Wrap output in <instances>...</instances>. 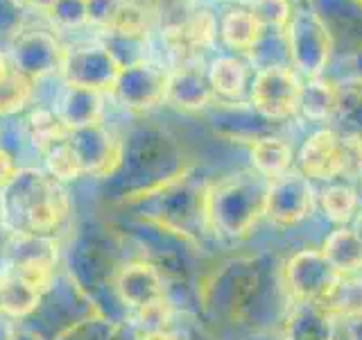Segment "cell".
<instances>
[{"label":"cell","instance_id":"1","mask_svg":"<svg viewBox=\"0 0 362 340\" xmlns=\"http://www.w3.org/2000/svg\"><path fill=\"white\" fill-rule=\"evenodd\" d=\"M299 168L305 179L320 181L354 175L362 168L360 136H342L328 128L313 132L299 150Z\"/></svg>","mask_w":362,"mask_h":340},{"label":"cell","instance_id":"2","mask_svg":"<svg viewBox=\"0 0 362 340\" xmlns=\"http://www.w3.org/2000/svg\"><path fill=\"white\" fill-rule=\"evenodd\" d=\"M283 34L294 71L308 75V79L322 77L333 50V34L328 32L326 21L313 9H294Z\"/></svg>","mask_w":362,"mask_h":340},{"label":"cell","instance_id":"3","mask_svg":"<svg viewBox=\"0 0 362 340\" xmlns=\"http://www.w3.org/2000/svg\"><path fill=\"white\" fill-rule=\"evenodd\" d=\"M303 82L292 66L258 68L249 84V102L267 120H286L299 111Z\"/></svg>","mask_w":362,"mask_h":340},{"label":"cell","instance_id":"4","mask_svg":"<svg viewBox=\"0 0 362 340\" xmlns=\"http://www.w3.org/2000/svg\"><path fill=\"white\" fill-rule=\"evenodd\" d=\"M122 64L116 60L107 45L84 43L75 48H66L62 62V75L68 86L88 91H113L118 82Z\"/></svg>","mask_w":362,"mask_h":340},{"label":"cell","instance_id":"5","mask_svg":"<svg viewBox=\"0 0 362 340\" xmlns=\"http://www.w3.org/2000/svg\"><path fill=\"white\" fill-rule=\"evenodd\" d=\"M161 39L175 64L199 62L202 55L211 50L218 41V16L211 9L195 7L181 21L161 28Z\"/></svg>","mask_w":362,"mask_h":340},{"label":"cell","instance_id":"6","mask_svg":"<svg viewBox=\"0 0 362 340\" xmlns=\"http://www.w3.org/2000/svg\"><path fill=\"white\" fill-rule=\"evenodd\" d=\"M28 184H25V220H28V230L34 236H43L50 234L59 227L68 209H71V202L62 186V181H57L54 177H45L41 173H25Z\"/></svg>","mask_w":362,"mask_h":340},{"label":"cell","instance_id":"7","mask_svg":"<svg viewBox=\"0 0 362 340\" xmlns=\"http://www.w3.org/2000/svg\"><path fill=\"white\" fill-rule=\"evenodd\" d=\"M64 52L54 34L45 30H18L11 41V64L30 79L62 71Z\"/></svg>","mask_w":362,"mask_h":340},{"label":"cell","instance_id":"8","mask_svg":"<svg viewBox=\"0 0 362 340\" xmlns=\"http://www.w3.org/2000/svg\"><path fill=\"white\" fill-rule=\"evenodd\" d=\"M168 86V71L152 62H132L122 66L118 75V82L113 86L116 94L127 107H154L161 100H165Z\"/></svg>","mask_w":362,"mask_h":340},{"label":"cell","instance_id":"9","mask_svg":"<svg viewBox=\"0 0 362 340\" xmlns=\"http://www.w3.org/2000/svg\"><path fill=\"white\" fill-rule=\"evenodd\" d=\"M288 272L294 295L313 306H324L339 281V275L326 264L322 252H303L294 256Z\"/></svg>","mask_w":362,"mask_h":340},{"label":"cell","instance_id":"10","mask_svg":"<svg viewBox=\"0 0 362 340\" xmlns=\"http://www.w3.org/2000/svg\"><path fill=\"white\" fill-rule=\"evenodd\" d=\"M218 39L231 55L247 57L258 50L265 39V28L249 5H231L218 16Z\"/></svg>","mask_w":362,"mask_h":340},{"label":"cell","instance_id":"11","mask_svg":"<svg viewBox=\"0 0 362 340\" xmlns=\"http://www.w3.org/2000/svg\"><path fill=\"white\" fill-rule=\"evenodd\" d=\"M310 184L303 175H283L272 181L265 196V211L272 220L292 225L310 211Z\"/></svg>","mask_w":362,"mask_h":340},{"label":"cell","instance_id":"12","mask_svg":"<svg viewBox=\"0 0 362 340\" xmlns=\"http://www.w3.org/2000/svg\"><path fill=\"white\" fill-rule=\"evenodd\" d=\"M68 141H71L84 173H111L113 166L120 162L118 143L100 123L71 130Z\"/></svg>","mask_w":362,"mask_h":340},{"label":"cell","instance_id":"13","mask_svg":"<svg viewBox=\"0 0 362 340\" xmlns=\"http://www.w3.org/2000/svg\"><path fill=\"white\" fill-rule=\"evenodd\" d=\"M116 290L124 304L141 311H152L163 304V279L150 264H129L116 277Z\"/></svg>","mask_w":362,"mask_h":340},{"label":"cell","instance_id":"14","mask_svg":"<svg viewBox=\"0 0 362 340\" xmlns=\"http://www.w3.org/2000/svg\"><path fill=\"white\" fill-rule=\"evenodd\" d=\"M213 91L209 84L206 71L199 66V62L175 64L173 71H168V86L165 100L175 102L181 109H199L211 105Z\"/></svg>","mask_w":362,"mask_h":340},{"label":"cell","instance_id":"15","mask_svg":"<svg viewBox=\"0 0 362 340\" xmlns=\"http://www.w3.org/2000/svg\"><path fill=\"white\" fill-rule=\"evenodd\" d=\"M209 84L215 98L229 102L240 100L245 94H249V66L245 62V57L238 55H218L213 57L209 68Z\"/></svg>","mask_w":362,"mask_h":340},{"label":"cell","instance_id":"16","mask_svg":"<svg viewBox=\"0 0 362 340\" xmlns=\"http://www.w3.org/2000/svg\"><path fill=\"white\" fill-rule=\"evenodd\" d=\"M339 102H342V89L326 77H313L301 89L299 111L313 123H326L339 111Z\"/></svg>","mask_w":362,"mask_h":340},{"label":"cell","instance_id":"17","mask_svg":"<svg viewBox=\"0 0 362 340\" xmlns=\"http://www.w3.org/2000/svg\"><path fill=\"white\" fill-rule=\"evenodd\" d=\"M57 113H59V118L64 120L68 130L95 125L100 123V113H102V94L100 91L66 86V94L59 102Z\"/></svg>","mask_w":362,"mask_h":340},{"label":"cell","instance_id":"18","mask_svg":"<svg viewBox=\"0 0 362 340\" xmlns=\"http://www.w3.org/2000/svg\"><path fill=\"white\" fill-rule=\"evenodd\" d=\"M43 290L28 279H23L16 270H7L0 275V309L11 317H23L37 309Z\"/></svg>","mask_w":362,"mask_h":340},{"label":"cell","instance_id":"19","mask_svg":"<svg viewBox=\"0 0 362 340\" xmlns=\"http://www.w3.org/2000/svg\"><path fill=\"white\" fill-rule=\"evenodd\" d=\"M322 256L337 275L362 268V236L356 230H337L324 241Z\"/></svg>","mask_w":362,"mask_h":340},{"label":"cell","instance_id":"20","mask_svg":"<svg viewBox=\"0 0 362 340\" xmlns=\"http://www.w3.org/2000/svg\"><path fill=\"white\" fill-rule=\"evenodd\" d=\"M252 164L260 175L274 181L290 173L292 147L286 139H279V136L256 139L252 145Z\"/></svg>","mask_w":362,"mask_h":340},{"label":"cell","instance_id":"21","mask_svg":"<svg viewBox=\"0 0 362 340\" xmlns=\"http://www.w3.org/2000/svg\"><path fill=\"white\" fill-rule=\"evenodd\" d=\"M322 309L337 317H362V277H339Z\"/></svg>","mask_w":362,"mask_h":340},{"label":"cell","instance_id":"22","mask_svg":"<svg viewBox=\"0 0 362 340\" xmlns=\"http://www.w3.org/2000/svg\"><path fill=\"white\" fill-rule=\"evenodd\" d=\"M320 204H322L324 213L333 222H346L356 215L358 193L349 184H337V181H331V184L322 191Z\"/></svg>","mask_w":362,"mask_h":340},{"label":"cell","instance_id":"23","mask_svg":"<svg viewBox=\"0 0 362 340\" xmlns=\"http://www.w3.org/2000/svg\"><path fill=\"white\" fill-rule=\"evenodd\" d=\"M43 154H45L48 173L57 181H71V179H77L79 175H84L82 164H79L73 145H71V141H68V136L64 141H57L50 147H45Z\"/></svg>","mask_w":362,"mask_h":340},{"label":"cell","instance_id":"24","mask_svg":"<svg viewBox=\"0 0 362 340\" xmlns=\"http://www.w3.org/2000/svg\"><path fill=\"white\" fill-rule=\"evenodd\" d=\"M30 134L32 141L39 145V150H45L57 141H64L71 130L66 128L59 113L52 109H34L30 113Z\"/></svg>","mask_w":362,"mask_h":340},{"label":"cell","instance_id":"25","mask_svg":"<svg viewBox=\"0 0 362 340\" xmlns=\"http://www.w3.org/2000/svg\"><path fill=\"white\" fill-rule=\"evenodd\" d=\"M32 98V79L18 71L11 73L5 82H0V116L16 113Z\"/></svg>","mask_w":362,"mask_h":340},{"label":"cell","instance_id":"26","mask_svg":"<svg viewBox=\"0 0 362 340\" xmlns=\"http://www.w3.org/2000/svg\"><path fill=\"white\" fill-rule=\"evenodd\" d=\"M249 9L254 11L256 18L260 21V26L274 32H283L288 28V23L292 18L294 5L292 0H249Z\"/></svg>","mask_w":362,"mask_h":340},{"label":"cell","instance_id":"27","mask_svg":"<svg viewBox=\"0 0 362 340\" xmlns=\"http://www.w3.org/2000/svg\"><path fill=\"white\" fill-rule=\"evenodd\" d=\"M86 5V23L100 30H111L127 9L129 0H84Z\"/></svg>","mask_w":362,"mask_h":340},{"label":"cell","instance_id":"28","mask_svg":"<svg viewBox=\"0 0 362 340\" xmlns=\"http://www.w3.org/2000/svg\"><path fill=\"white\" fill-rule=\"evenodd\" d=\"M48 16L57 28L77 30L86 26V5L84 0H57Z\"/></svg>","mask_w":362,"mask_h":340},{"label":"cell","instance_id":"29","mask_svg":"<svg viewBox=\"0 0 362 340\" xmlns=\"http://www.w3.org/2000/svg\"><path fill=\"white\" fill-rule=\"evenodd\" d=\"M23 7L16 0H0V34H16L21 30Z\"/></svg>","mask_w":362,"mask_h":340},{"label":"cell","instance_id":"30","mask_svg":"<svg viewBox=\"0 0 362 340\" xmlns=\"http://www.w3.org/2000/svg\"><path fill=\"white\" fill-rule=\"evenodd\" d=\"M16 175H18V170H16L14 159H11V154L5 147H0V188L9 186L11 181L16 179Z\"/></svg>","mask_w":362,"mask_h":340},{"label":"cell","instance_id":"31","mask_svg":"<svg viewBox=\"0 0 362 340\" xmlns=\"http://www.w3.org/2000/svg\"><path fill=\"white\" fill-rule=\"evenodd\" d=\"M21 7H28V9H37V11H43V14H48V11L54 7L57 0H16Z\"/></svg>","mask_w":362,"mask_h":340},{"label":"cell","instance_id":"32","mask_svg":"<svg viewBox=\"0 0 362 340\" xmlns=\"http://www.w3.org/2000/svg\"><path fill=\"white\" fill-rule=\"evenodd\" d=\"M14 71H16V68H14V64H11L9 57L5 52H0V82H5V79Z\"/></svg>","mask_w":362,"mask_h":340},{"label":"cell","instance_id":"33","mask_svg":"<svg viewBox=\"0 0 362 340\" xmlns=\"http://www.w3.org/2000/svg\"><path fill=\"white\" fill-rule=\"evenodd\" d=\"M145 340H181V338L173 332H165V329H154V332L145 336Z\"/></svg>","mask_w":362,"mask_h":340},{"label":"cell","instance_id":"34","mask_svg":"<svg viewBox=\"0 0 362 340\" xmlns=\"http://www.w3.org/2000/svg\"><path fill=\"white\" fill-rule=\"evenodd\" d=\"M356 232L362 236V211H360V215H358V218H356Z\"/></svg>","mask_w":362,"mask_h":340}]
</instances>
